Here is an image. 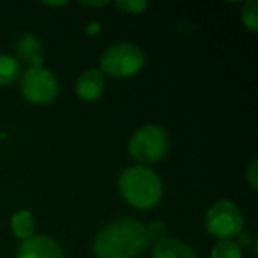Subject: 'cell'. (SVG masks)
<instances>
[{
    "label": "cell",
    "instance_id": "2e32d148",
    "mask_svg": "<svg viewBox=\"0 0 258 258\" xmlns=\"http://www.w3.org/2000/svg\"><path fill=\"white\" fill-rule=\"evenodd\" d=\"M116 6L127 14H141L147 8V2L142 0H125V2H116Z\"/></svg>",
    "mask_w": 258,
    "mask_h": 258
},
{
    "label": "cell",
    "instance_id": "277c9868",
    "mask_svg": "<svg viewBox=\"0 0 258 258\" xmlns=\"http://www.w3.org/2000/svg\"><path fill=\"white\" fill-rule=\"evenodd\" d=\"M145 63V54L132 42H118L110 45L101 56V71L112 77H130L141 71Z\"/></svg>",
    "mask_w": 258,
    "mask_h": 258
},
{
    "label": "cell",
    "instance_id": "3957f363",
    "mask_svg": "<svg viewBox=\"0 0 258 258\" xmlns=\"http://www.w3.org/2000/svg\"><path fill=\"white\" fill-rule=\"evenodd\" d=\"M171 139L168 132L160 125H145L130 139V154L141 163H156L169 151Z\"/></svg>",
    "mask_w": 258,
    "mask_h": 258
},
{
    "label": "cell",
    "instance_id": "e0dca14e",
    "mask_svg": "<svg viewBox=\"0 0 258 258\" xmlns=\"http://www.w3.org/2000/svg\"><path fill=\"white\" fill-rule=\"evenodd\" d=\"M246 180H248V183L251 184V187H252V190H257L258 189V163L257 160H254L249 166H248V169H246Z\"/></svg>",
    "mask_w": 258,
    "mask_h": 258
},
{
    "label": "cell",
    "instance_id": "ba28073f",
    "mask_svg": "<svg viewBox=\"0 0 258 258\" xmlns=\"http://www.w3.org/2000/svg\"><path fill=\"white\" fill-rule=\"evenodd\" d=\"M104 91V76L100 70L85 71L76 83L77 95L85 101L97 100Z\"/></svg>",
    "mask_w": 258,
    "mask_h": 258
},
{
    "label": "cell",
    "instance_id": "8fae6325",
    "mask_svg": "<svg viewBox=\"0 0 258 258\" xmlns=\"http://www.w3.org/2000/svg\"><path fill=\"white\" fill-rule=\"evenodd\" d=\"M11 230L14 236H17L21 240H27L32 237V233L35 230V218L29 210H21L12 216L11 221Z\"/></svg>",
    "mask_w": 258,
    "mask_h": 258
},
{
    "label": "cell",
    "instance_id": "d6986e66",
    "mask_svg": "<svg viewBox=\"0 0 258 258\" xmlns=\"http://www.w3.org/2000/svg\"><path fill=\"white\" fill-rule=\"evenodd\" d=\"M109 2H82L83 6H89V8H95V6H104Z\"/></svg>",
    "mask_w": 258,
    "mask_h": 258
},
{
    "label": "cell",
    "instance_id": "4fadbf2b",
    "mask_svg": "<svg viewBox=\"0 0 258 258\" xmlns=\"http://www.w3.org/2000/svg\"><path fill=\"white\" fill-rule=\"evenodd\" d=\"M210 258H242V249L233 240H222L215 246Z\"/></svg>",
    "mask_w": 258,
    "mask_h": 258
},
{
    "label": "cell",
    "instance_id": "9a60e30c",
    "mask_svg": "<svg viewBox=\"0 0 258 258\" xmlns=\"http://www.w3.org/2000/svg\"><path fill=\"white\" fill-rule=\"evenodd\" d=\"M166 233H168V228L163 222L160 221H154L153 224H150V227L147 228V236H148V240H153V242H160V240H165L166 239Z\"/></svg>",
    "mask_w": 258,
    "mask_h": 258
},
{
    "label": "cell",
    "instance_id": "5bb4252c",
    "mask_svg": "<svg viewBox=\"0 0 258 258\" xmlns=\"http://www.w3.org/2000/svg\"><path fill=\"white\" fill-rule=\"evenodd\" d=\"M242 20H243V24L252 30V32H257L258 29V3L255 0H251V2H246L243 5V9H242Z\"/></svg>",
    "mask_w": 258,
    "mask_h": 258
},
{
    "label": "cell",
    "instance_id": "6da1fadb",
    "mask_svg": "<svg viewBox=\"0 0 258 258\" xmlns=\"http://www.w3.org/2000/svg\"><path fill=\"white\" fill-rule=\"evenodd\" d=\"M148 245L147 227L136 219L121 218L98 233L94 254L97 258H141Z\"/></svg>",
    "mask_w": 258,
    "mask_h": 258
},
{
    "label": "cell",
    "instance_id": "8992f818",
    "mask_svg": "<svg viewBox=\"0 0 258 258\" xmlns=\"http://www.w3.org/2000/svg\"><path fill=\"white\" fill-rule=\"evenodd\" d=\"M21 91L27 101L35 104H47L57 97L59 85L53 73L42 67H32L23 76Z\"/></svg>",
    "mask_w": 258,
    "mask_h": 258
},
{
    "label": "cell",
    "instance_id": "ffe728a7",
    "mask_svg": "<svg viewBox=\"0 0 258 258\" xmlns=\"http://www.w3.org/2000/svg\"><path fill=\"white\" fill-rule=\"evenodd\" d=\"M98 30H100V26H98L97 23H91V24L88 26V33H89V35H95Z\"/></svg>",
    "mask_w": 258,
    "mask_h": 258
},
{
    "label": "cell",
    "instance_id": "30bf717a",
    "mask_svg": "<svg viewBox=\"0 0 258 258\" xmlns=\"http://www.w3.org/2000/svg\"><path fill=\"white\" fill-rule=\"evenodd\" d=\"M15 51L18 57L24 62H30L33 67H41L42 63V47L41 42L30 33L21 35L15 42Z\"/></svg>",
    "mask_w": 258,
    "mask_h": 258
},
{
    "label": "cell",
    "instance_id": "7c38bea8",
    "mask_svg": "<svg viewBox=\"0 0 258 258\" xmlns=\"http://www.w3.org/2000/svg\"><path fill=\"white\" fill-rule=\"evenodd\" d=\"M20 65L18 62L8 54L0 53V86L11 85L18 77Z\"/></svg>",
    "mask_w": 258,
    "mask_h": 258
},
{
    "label": "cell",
    "instance_id": "7a4b0ae2",
    "mask_svg": "<svg viewBox=\"0 0 258 258\" xmlns=\"http://www.w3.org/2000/svg\"><path fill=\"white\" fill-rule=\"evenodd\" d=\"M119 192L135 209L148 210L160 201L163 186L159 175L150 168L132 166L119 177Z\"/></svg>",
    "mask_w": 258,
    "mask_h": 258
},
{
    "label": "cell",
    "instance_id": "9c48e42d",
    "mask_svg": "<svg viewBox=\"0 0 258 258\" xmlns=\"http://www.w3.org/2000/svg\"><path fill=\"white\" fill-rule=\"evenodd\" d=\"M153 258H198L190 245L178 239H165L156 243Z\"/></svg>",
    "mask_w": 258,
    "mask_h": 258
},
{
    "label": "cell",
    "instance_id": "ac0fdd59",
    "mask_svg": "<svg viewBox=\"0 0 258 258\" xmlns=\"http://www.w3.org/2000/svg\"><path fill=\"white\" fill-rule=\"evenodd\" d=\"M237 236H239V240H240V243H242V245H251V237H249V234L239 233Z\"/></svg>",
    "mask_w": 258,
    "mask_h": 258
},
{
    "label": "cell",
    "instance_id": "5b68a950",
    "mask_svg": "<svg viewBox=\"0 0 258 258\" xmlns=\"http://www.w3.org/2000/svg\"><path fill=\"white\" fill-rule=\"evenodd\" d=\"M207 231L222 240H230L243 230V215L231 201H218L206 215Z\"/></svg>",
    "mask_w": 258,
    "mask_h": 258
},
{
    "label": "cell",
    "instance_id": "52a82bcc",
    "mask_svg": "<svg viewBox=\"0 0 258 258\" xmlns=\"http://www.w3.org/2000/svg\"><path fill=\"white\" fill-rule=\"evenodd\" d=\"M17 258H63V252L56 240L48 236H35L23 240Z\"/></svg>",
    "mask_w": 258,
    "mask_h": 258
}]
</instances>
